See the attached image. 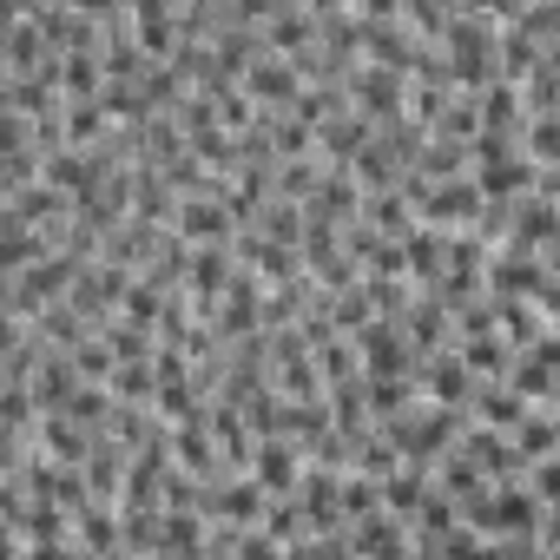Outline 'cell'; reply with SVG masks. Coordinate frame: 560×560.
<instances>
[{
  "instance_id": "obj_1",
  "label": "cell",
  "mask_w": 560,
  "mask_h": 560,
  "mask_svg": "<svg viewBox=\"0 0 560 560\" xmlns=\"http://www.w3.org/2000/svg\"><path fill=\"white\" fill-rule=\"evenodd\" d=\"M350 100H357V113H370L376 126H389V119H402V113H409V73L363 60V67L350 73Z\"/></svg>"
},
{
  "instance_id": "obj_2",
  "label": "cell",
  "mask_w": 560,
  "mask_h": 560,
  "mask_svg": "<svg viewBox=\"0 0 560 560\" xmlns=\"http://www.w3.org/2000/svg\"><path fill=\"white\" fill-rule=\"evenodd\" d=\"M304 468H311V455H304L298 435H257V462H250V475H257L270 494H298Z\"/></svg>"
},
{
  "instance_id": "obj_3",
  "label": "cell",
  "mask_w": 560,
  "mask_h": 560,
  "mask_svg": "<svg viewBox=\"0 0 560 560\" xmlns=\"http://www.w3.org/2000/svg\"><path fill=\"white\" fill-rule=\"evenodd\" d=\"M416 383L435 396V402H475V370H468V357H462V343H442L435 357H422V370H416Z\"/></svg>"
},
{
  "instance_id": "obj_4",
  "label": "cell",
  "mask_w": 560,
  "mask_h": 560,
  "mask_svg": "<svg viewBox=\"0 0 560 560\" xmlns=\"http://www.w3.org/2000/svg\"><path fill=\"white\" fill-rule=\"evenodd\" d=\"M553 237H560V205H553L547 191H527V198L514 205V231H508V244H501V250L540 257V250H547Z\"/></svg>"
},
{
  "instance_id": "obj_5",
  "label": "cell",
  "mask_w": 560,
  "mask_h": 560,
  "mask_svg": "<svg viewBox=\"0 0 560 560\" xmlns=\"http://www.w3.org/2000/svg\"><path fill=\"white\" fill-rule=\"evenodd\" d=\"M304 86H311V80H304L284 54H264V60L244 73V93H250L257 106H277V113H291V106L304 100Z\"/></svg>"
},
{
  "instance_id": "obj_6",
  "label": "cell",
  "mask_w": 560,
  "mask_h": 560,
  "mask_svg": "<svg viewBox=\"0 0 560 560\" xmlns=\"http://www.w3.org/2000/svg\"><path fill=\"white\" fill-rule=\"evenodd\" d=\"M553 284L547 257H521V250H494L488 257V291L494 298H540Z\"/></svg>"
},
{
  "instance_id": "obj_7",
  "label": "cell",
  "mask_w": 560,
  "mask_h": 560,
  "mask_svg": "<svg viewBox=\"0 0 560 560\" xmlns=\"http://www.w3.org/2000/svg\"><path fill=\"white\" fill-rule=\"evenodd\" d=\"M416 54H422V34L409 21H363V60L396 67V73H416Z\"/></svg>"
},
{
  "instance_id": "obj_8",
  "label": "cell",
  "mask_w": 560,
  "mask_h": 560,
  "mask_svg": "<svg viewBox=\"0 0 560 560\" xmlns=\"http://www.w3.org/2000/svg\"><path fill=\"white\" fill-rule=\"evenodd\" d=\"M370 139H376V119L370 113H343V119H330L317 132V159L337 165V172H357V159L370 152Z\"/></svg>"
},
{
  "instance_id": "obj_9",
  "label": "cell",
  "mask_w": 560,
  "mask_h": 560,
  "mask_svg": "<svg viewBox=\"0 0 560 560\" xmlns=\"http://www.w3.org/2000/svg\"><path fill=\"white\" fill-rule=\"evenodd\" d=\"M402 244H409V277H416V284L422 291H435L442 284V277H448V224H409L402 231Z\"/></svg>"
},
{
  "instance_id": "obj_10",
  "label": "cell",
  "mask_w": 560,
  "mask_h": 560,
  "mask_svg": "<svg viewBox=\"0 0 560 560\" xmlns=\"http://www.w3.org/2000/svg\"><path fill=\"white\" fill-rule=\"evenodd\" d=\"M178 231H185L191 244H231V237H237V218H231V205H224V198L191 191V198L178 205Z\"/></svg>"
},
{
  "instance_id": "obj_11",
  "label": "cell",
  "mask_w": 560,
  "mask_h": 560,
  "mask_svg": "<svg viewBox=\"0 0 560 560\" xmlns=\"http://www.w3.org/2000/svg\"><path fill=\"white\" fill-rule=\"evenodd\" d=\"M494 317H501V337H508L514 350H534L540 337L560 330V324L540 311V298H494Z\"/></svg>"
},
{
  "instance_id": "obj_12",
  "label": "cell",
  "mask_w": 560,
  "mask_h": 560,
  "mask_svg": "<svg viewBox=\"0 0 560 560\" xmlns=\"http://www.w3.org/2000/svg\"><path fill=\"white\" fill-rule=\"evenodd\" d=\"M468 409H475V422H488V429H508V435H514V429L527 422V409H534V402H527L514 383H475V402H468Z\"/></svg>"
},
{
  "instance_id": "obj_13",
  "label": "cell",
  "mask_w": 560,
  "mask_h": 560,
  "mask_svg": "<svg viewBox=\"0 0 560 560\" xmlns=\"http://www.w3.org/2000/svg\"><path fill=\"white\" fill-rule=\"evenodd\" d=\"M455 343H462V357H468V370H475L481 383H508V376H514V357H521V350H514L501 330H481V337H455Z\"/></svg>"
},
{
  "instance_id": "obj_14",
  "label": "cell",
  "mask_w": 560,
  "mask_h": 560,
  "mask_svg": "<svg viewBox=\"0 0 560 560\" xmlns=\"http://www.w3.org/2000/svg\"><path fill=\"white\" fill-rule=\"evenodd\" d=\"M363 218H370V224H376V231H383V237H402V231H409V224H422V218H416V205H409V191H402V185H396V191H363Z\"/></svg>"
},
{
  "instance_id": "obj_15",
  "label": "cell",
  "mask_w": 560,
  "mask_h": 560,
  "mask_svg": "<svg viewBox=\"0 0 560 560\" xmlns=\"http://www.w3.org/2000/svg\"><path fill=\"white\" fill-rule=\"evenodd\" d=\"M540 60H547V47H540L527 27H508V34H501V80L521 86L527 73H540Z\"/></svg>"
},
{
  "instance_id": "obj_16",
  "label": "cell",
  "mask_w": 560,
  "mask_h": 560,
  "mask_svg": "<svg viewBox=\"0 0 560 560\" xmlns=\"http://www.w3.org/2000/svg\"><path fill=\"white\" fill-rule=\"evenodd\" d=\"M60 93L67 100H100L106 93V60L100 54H67L60 60Z\"/></svg>"
},
{
  "instance_id": "obj_17",
  "label": "cell",
  "mask_w": 560,
  "mask_h": 560,
  "mask_svg": "<svg viewBox=\"0 0 560 560\" xmlns=\"http://www.w3.org/2000/svg\"><path fill=\"white\" fill-rule=\"evenodd\" d=\"M514 448H521L527 462H540V455H553V448H560V416H553L547 402H534V409H527V422L514 429Z\"/></svg>"
},
{
  "instance_id": "obj_18",
  "label": "cell",
  "mask_w": 560,
  "mask_h": 560,
  "mask_svg": "<svg viewBox=\"0 0 560 560\" xmlns=\"http://www.w3.org/2000/svg\"><path fill=\"white\" fill-rule=\"evenodd\" d=\"M416 172L442 185V178H455V172H475V159H468V145H462V139H442V132H435V139L422 145V165H416Z\"/></svg>"
},
{
  "instance_id": "obj_19",
  "label": "cell",
  "mask_w": 560,
  "mask_h": 560,
  "mask_svg": "<svg viewBox=\"0 0 560 560\" xmlns=\"http://www.w3.org/2000/svg\"><path fill=\"white\" fill-rule=\"evenodd\" d=\"M370 514H389L383 481L363 475V468H350V475H343V521H370Z\"/></svg>"
},
{
  "instance_id": "obj_20",
  "label": "cell",
  "mask_w": 560,
  "mask_h": 560,
  "mask_svg": "<svg viewBox=\"0 0 560 560\" xmlns=\"http://www.w3.org/2000/svg\"><path fill=\"white\" fill-rule=\"evenodd\" d=\"M324 185V159H284V172H277V198H291V205H311Z\"/></svg>"
},
{
  "instance_id": "obj_21",
  "label": "cell",
  "mask_w": 560,
  "mask_h": 560,
  "mask_svg": "<svg viewBox=\"0 0 560 560\" xmlns=\"http://www.w3.org/2000/svg\"><path fill=\"white\" fill-rule=\"evenodd\" d=\"M521 152L547 172V165H560V113H540V119H527L521 126Z\"/></svg>"
},
{
  "instance_id": "obj_22",
  "label": "cell",
  "mask_w": 560,
  "mask_h": 560,
  "mask_svg": "<svg viewBox=\"0 0 560 560\" xmlns=\"http://www.w3.org/2000/svg\"><path fill=\"white\" fill-rule=\"evenodd\" d=\"M317 363H324V383H350V376H363V350H357L350 330L330 337V343H317Z\"/></svg>"
},
{
  "instance_id": "obj_23",
  "label": "cell",
  "mask_w": 560,
  "mask_h": 560,
  "mask_svg": "<svg viewBox=\"0 0 560 560\" xmlns=\"http://www.w3.org/2000/svg\"><path fill=\"white\" fill-rule=\"evenodd\" d=\"M357 185H363V191H396V185H402V165L383 152V139H370V152L357 159Z\"/></svg>"
},
{
  "instance_id": "obj_24",
  "label": "cell",
  "mask_w": 560,
  "mask_h": 560,
  "mask_svg": "<svg viewBox=\"0 0 560 560\" xmlns=\"http://www.w3.org/2000/svg\"><path fill=\"white\" fill-rule=\"evenodd\" d=\"M73 363H80V376H86V383H113V370H119V350L106 343V330H93L86 343H73Z\"/></svg>"
},
{
  "instance_id": "obj_25",
  "label": "cell",
  "mask_w": 560,
  "mask_h": 560,
  "mask_svg": "<svg viewBox=\"0 0 560 560\" xmlns=\"http://www.w3.org/2000/svg\"><path fill=\"white\" fill-rule=\"evenodd\" d=\"M514 205H521V198H481L475 231H481L488 244H508V231H514Z\"/></svg>"
},
{
  "instance_id": "obj_26",
  "label": "cell",
  "mask_w": 560,
  "mask_h": 560,
  "mask_svg": "<svg viewBox=\"0 0 560 560\" xmlns=\"http://www.w3.org/2000/svg\"><path fill=\"white\" fill-rule=\"evenodd\" d=\"M527 481H534V494H540L547 508H560V455H540V462L527 468Z\"/></svg>"
},
{
  "instance_id": "obj_27",
  "label": "cell",
  "mask_w": 560,
  "mask_h": 560,
  "mask_svg": "<svg viewBox=\"0 0 560 560\" xmlns=\"http://www.w3.org/2000/svg\"><path fill=\"white\" fill-rule=\"evenodd\" d=\"M363 21H402V0H357Z\"/></svg>"
},
{
  "instance_id": "obj_28",
  "label": "cell",
  "mask_w": 560,
  "mask_h": 560,
  "mask_svg": "<svg viewBox=\"0 0 560 560\" xmlns=\"http://www.w3.org/2000/svg\"><path fill=\"white\" fill-rule=\"evenodd\" d=\"M540 191H547V198L560 205V165H547V172H540Z\"/></svg>"
},
{
  "instance_id": "obj_29",
  "label": "cell",
  "mask_w": 560,
  "mask_h": 560,
  "mask_svg": "<svg viewBox=\"0 0 560 560\" xmlns=\"http://www.w3.org/2000/svg\"><path fill=\"white\" fill-rule=\"evenodd\" d=\"M540 257H547V270H553V277H560V237H553V244H547V250H540Z\"/></svg>"
},
{
  "instance_id": "obj_30",
  "label": "cell",
  "mask_w": 560,
  "mask_h": 560,
  "mask_svg": "<svg viewBox=\"0 0 560 560\" xmlns=\"http://www.w3.org/2000/svg\"><path fill=\"white\" fill-rule=\"evenodd\" d=\"M547 409H553V416H560V389H553V396H547Z\"/></svg>"
}]
</instances>
